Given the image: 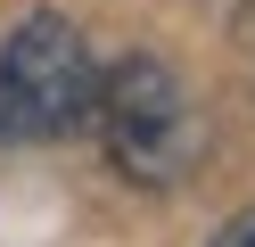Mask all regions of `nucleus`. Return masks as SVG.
<instances>
[{"label": "nucleus", "mask_w": 255, "mask_h": 247, "mask_svg": "<svg viewBox=\"0 0 255 247\" xmlns=\"http://www.w3.org/2000/svg\"><path fill=\"white\" fill-rule=\"evenodd\" d=\"M91 91H99V66H91L83 33L58 8L25 16L0 41V148L91 132Z\"/></svg>", "instance_id": "f03ea898"}, {"label": "nucleus", "mask_w": 255, "mask_h": 247, "mask_svg": "<svg viewBox=\"0 0 255 247\" xmlns=\"http://www.w3.org/2000/svg\"><path fill=\"white\" fill-rule=\"evenodd\" d=\"M206 247H255V206H247V214H231V223H222Z\"/></svg>", "instance_id": "7ed1b4c3"}, {"label": "nucleus", "mask_w": 255, "mask_h": 247, "mask_svg": "<svg viewBox=\"0 0 255 247\" xmlns=\"http://www.w3.org/2000/svg\"><path fill=\"white\" fill-rule=\"evenodd\" d=\"M91 132L107 140L116 173H132L140 190H173V181L206 157V115L189 107L181 74H173L165 58H148V49H132V58H116L99 74Z\"/></svg>", "instance_id": "f257e3e1"}]
</instances>
